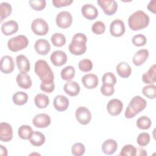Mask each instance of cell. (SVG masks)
<instances>
[{
	"label": "cell",
	"instance_id": "cell-21",
	"mask_svg": "<svg viewBox=\"0 0 156 156\" xmlns=\"http://www.w3.org/2000/svg\"><path fill=\"white\" fill-rule=\"evenodd\" d=\"M18 85L24 89H29L32 86V80L29 75L26 73L21 72L19 73L16 78Z\"/></svg>",
	"mask_w": 156,
	"mask_h": 156
},
{
	"label": "cell",
	"instance_id": "cell-48",
	"mask_svg": "<svg viewBox=\"0 0 156 156\" xmlns=\"http://www.w3.org/2000/svg\"><path fill=\"white\" fill-rule=\"evenodd\" d=\"M147 9L154 13H155V10H156V1L155 0H152V1H151L148 5H147Z\"/></svg>",
	"mask_w": 156,
	"mask_h": 156
},
{
	"label": "cell",
	"instance_id": "cell-26",
	"mask_svg": "<svg viewBox=\"0 0 156 156\" xmlns=\"http://www.w3.org/2000/svg\"><path fill=\"white\" fill-rule=\"evenodd\" d=\"M155 64L150 67L149 70L144 73L142 76V80L144 83L153 85L156 81V70Z\"/></svg>",
	"mask_w": 156,
	"mask_h": 156
},
{
	"label": "cell",
	"instance_id": "cell-44",
	"mask_svg": "<svg viewBox=\"0 0 156 156\" xmlns=\"http://www.w3.org/2000/svg\"><path fill=\"white\" fill-rule=\"evenodd\" d=\"M132 42L136 46H143L146 44L147 40L146 37L143 34H137L133 37Z\"/></svg>",
	"mask_w": 156,
	"mask_h": 156
},
{
	"label": "cell",
	"instance_id": "cell-4",
	"mask_svg": "<svg viewBox=\"0 0 156 156\" xmlns=\"http://www.w3.org/2000/svg\"><path fill=\"white\" fill-rule=\"evenodd\" d=\"M146 101L140 96H135L130 100L125 111V117L127 119L133 118L143 111L146 107Z\"/></svg>",
	"mask_w": 156,
	"mask_h": 156
},
{
	"label": "cell",
	"instance_id": "cell-50",
	"mask_svg": "<svg viewBox=\"0 0 156 156\" xmlns=\"http://www.w3.org/2000/svg\"><path fill=\"white\" fill-rule=\"evenodd\" d=\"M0 147H1V152H0V154L1 155H4V156H6L7 155V149L4 147V146L2 145H0Z\"/></svg>",
	"mask_w": 156,
	"mask_h": 156
},
{
	"label": "cell",
	"instance_id": "cell-23",
	"mask_svg": "<svg viewBox=\"0 0 156 156\" xmlns=\"http://www.w3.org/2000/svg\"><path fill=\"white\" fill-rule=\"evenodd\" d=\"M65 92L70 96H76L80 92V86L76 81H68L63 87Z\"/></svg>",
	"mask_w": 156,
	"mask_h": 156
},
{
	"label": "cell",
	"instance_id": "cell-11",
	"mask_svg": "<svg viewBox=\"0 0 156 156\" xmlns=\"http://www.w3.org/2000/svg\"><path fill=\"white\" fill-rule=\"evenodd\" d=\"M126 30L124 22L121 20H115L110 26V32L112 35L115 37L122 36Z\"/></svg>",
	"mask_w": 156,
	"mask_h": 156
},
{
	"label": "cell",
	"instance_id": "cell-12",
	"mask_svg": "<svg viewBox=\"0 0 156 156\" xmlns=\"http://www.w3.org/2000/svg\"><path fill=\"white\" fill-rule=\"evenodd\" d=\"M33 125L37 128H45L51 124V118L46 113H39L32 119Z\"/></svg>",
	"mask_w": 156,
	"mask_h": 156
},
{
	"label": "cell",
	"instance_id": "cell-10",
	"mask_svg": "<svg viewBox=\"0 0 156 156\" xmlns=\"http://www.w3.org/2000/svg\"><path fill=\"white\" fill-rule=\"evenodd\" d=\"M123 108L122 102L118 99H113L108 101L107 105V110L112 116H117L121 113Z\"/></svg>",
	"mask_w": 156,
	"mask_h": 156
},
{
	"label": "cell",
	"instance_id": "cell-40",
	"mask_svg": "<svg viewBox=\"0 0 156 156\" xmlns=\"http://www.w3.org/2000/svg\"><path fill=\"white\" fill-rule=\"evenodd\" d=\"M92 62L87 58L81 60L79 63V68L83 72L90 71L93 68Z\"/></svg>",
	"mask_w": 156,
	"mask_h": 156
},
{
	"label": "cell",
	"instance_id": "cell-45",
	"mask_svg": "<svg viewBox=\"0 0 156 156\" xmlns=\"http://www.w3.org/2000/svg\"><path fill=\"white\" fill-rule=\"evenodd\" d=\"M115 91V88L113 87V85H108V84H105L103 83L101 88V93L106 96H112Z\"/></svg>",
	"mask_w": 156,
	"mask_h": 156
},
{
	"label": "cell",
	"instance_id": "cell-6",
	"mask_svg": "<svg viewBox=\"0 0 156 156\" xmlns=\"http://www.w3.org/2000/svg\"><path fill=\"white\" fill-rule=\"evenodd\" d=\"M31 29L37 35H45L48 32L49 26L44 20L38 18L32 22Z\"/></svg>",
	"mask_w": 156,
	"mask_h": 156
},
{
	"label": "cell",
	"instance_id": "cell-37",
	"mask_svg": "<svg viewBox=\"0 0 156 156\" xmlns=\"http://www.w3.org/2000/svg\"><path fill=\"white\" fill-rule=\"evenodd\" d=\"M121 156L136 155V147L132 144H126L122 149L119 154Z\"/></svg>",
	"mask_w": 156,
	"mask_h": 156
},
{
	"label": "cell",
	"instance_id": "cell-42",
	"mask_svg": "<svg viewBox=\"0 0 156 156\" xmlns=\"http://www.w3.org/2000/svg\"><path fill=\"white\" fill-rule=\"evenodd\" d=\"M102 81L103 83L112 85L114 86L116 83V78L113 73L111 72H108L105 73L102 76Z\"/></svg>",
	"mask_w": 156,
	"mask_h": 156
},
{
	"label": "cell",
	"instance_id": "cell-25",
	"mask_svg": "<svg viewBox=\"0 0 156 156\" xmlns=\"http://www.w3.org/2000/svg\"><path fill=\"white\" fill-rule=\"evenodd\" d=\"M16 63L18 69L21 72L27 73L30 70V62L24 55L21 54L18 55L16 58Z\"/></svg>",
	"mask_w": 156,
	"mask_h": 156
},
{
	"label": "cell",
	"instance_id": "cell-5",
	"mask_svg": "<svg viewBox=\"0 0 156 156\" xmlns=\"http://www.w3.org/2000/svg\"><path fill=\"white\" fill-rule=\"evenodd\" d=\"M28 44V38L23 35H19L9 39L7 42V46L11 51L17 52L26 48Z\"/></svg>",
	"mask_w": 156,
	"mask_h": 156
},
{
	"label": "cell",
	"instance_id": "cell-33",
	"mask_svg": "<svg viewBox=\"0 0 156 156\" xmlns=\"http://www.w3.org/2000/svg\"><path fill=\"white\" fill-rule=\"evenodd\" d=\"M12 8L11 5L6 2H1L0 4V20L1 22L7 18L12 13Z\"/></svg>",
	"mask_w": 156,
	"mask_h": 156
},
{
	"label": "cell",
	"instance_id": "cell-38",
	"mask_svg": "<svg viewBox=\"0 0 156 156\" xmlns=\"http://www.w3.org/2000/svg\"><path fill=\"white\" fill-rule=\"evenodd\" d=\"M85 148L84 145L81 143H76L72 146L71 153L75 156H81L84 154Z\"/></svg>",
	"mask_w": 156,
	"mask_h": 156
},
{
	"label": "cell",
	"instance_id": "cell-46",
	"mask_svg": "<svg viewBox=\"0 0 156 156\" xmlns=\"http://www.w3.org/2000/svg\"><path fill=\"white\" fill-rule=\"evenodd\" d=\"M55 88L54 82H47V83H43L41 82L40 84V89L48 93H52Z\"/></svg>",
	"mask_w": 156,
	"mask_h": 156
},
{
	"label": "cell",
	"instance_id": "cell-34",
	"mask_svg": "<svg viewBox=\"0 0 156 156\" xmlns=\"http://www.w3.org/2000/svg\"><path fill=\"white\" fill-rule=\"evenodd\" d=\"M51 42L53 45L56 47H62L66 43V38L65 35L61 33H55L51 38Z\"/></svg>",
	"mask_w": 156,
	"mask_h": 156
},
{
	"label": "cell",
	"instance_id": "cell-13",
	"mask_svg": "<svg viewBox=\"0 0 156 156\" xmlns=\"http://www.w3.org/2000/svg\"><path fill=\"white\" fill-rule=\"evenodd\" d=\"M13 137V130L11 125L7 122L0 124V140L4 142L10 141Z\"/></svg>",
	"mask_w": 156,
	"mask_h": 156
},
{
	"label": "cell",
	"instance_id": "cell-28",
	"mask_svg": "<svg viewBox=\"0 0 156 156\" xmlns=\"http://www.w3.org/2000/svg\"><path fill=\"white\" fill-rule=\"evenodd\" d=\"M29 140L32 145L34 146H40L45 142V136L40 132L34 131Z\"/></svg>",
	"mask_w": 156,
	"mask_h": 156
},
{
	"label": "cell",
	"instance_id": "cell-31",
	"mask_svg": "<svg viewBox=\"0 0 156 156\" xmlns=\"http://www.w3.org/2000/svg\"><path fill=\"white\" fill-rule=\"evenodd\" d=\"M33 132L34 131L30 126L27 125H22L19 127L18 133L20 138L23 140H29Z\"/></svg>",
	"mask_w": 156,
	"mask_h": 156
},
{
	"label": "cell",
	"instance_id": "cell-19",
	"mask_svg": "<svg viewBox=\"0 0 156 156\" xmlns=\"http://www.w3.org/2000/svg\"><path fill=\"white\" fill-rule=\"evenodd\" d=\"M1 29L5 35H10L18 31V24L15 20H9L1 25Z\"/></svg>",
	"mask_w": 156,
	"mask_h": 156
},
{
	"label": "cell",
	"instance_id": "cell-47",
	"mask_svg": "<svg viewBox=\"0 0 156 156\" xmlns=\"http://www.w3.org/2000/svg\"><path fill=\"white\" fill-rule=\"evenodd\" d=\"M73 2V0H52V2L54 7L60 8L69 5Z\"/></svg>",
	"mask_w": 156,
	"mask_h": 156
},
{
	"label": "cell",
	"instance_id": "cell-15",
	"mask_svg": "<svg viewBox=\"0 0 156 156\" xmlns=\"http://www.w3.org/2000/svg\"><path fill=\"white\" fill-rule=\"evenodd\" d=\"M51 61L56 66H61L67 62V55L63 51H55L51 55Z\"/></svg>",
	"mask_w": 156,
	"mask_h": 156
},
{
	"label": "cell",
	"instance_id": "cell-35",
	"mask_svg": "<svg viewBox=\"0 0 156 156\" xmlns=\"http://www.w3.org/2000/svg\"><path fill=\"white\" fill-rule=\"evenodd\" d=\"M136 126L142 130H146L150 128L152 124L151 119L146 116H142L138 118L136 122Z\"/></svg>",
	"mask_w": 156,
	"mask_h": 156
},
{
	"label": "cell",
	"instance_id": "cell-7",
	"mask_svg": "<svg viewBox=\"0 0 156 156\" xmlns=\"http://www.w3.org/2000/svg\"><path fill=\"white\" fill-rule=\"evenodd\" d=\"M55 22L58 27L66 29L71 26L73 22V16L69 12L62 11L57 14Z\"/></svg>",
	"mask_w": 156,
	"mask_h": 156
},
{
	"label": "cell",
	"instance_id": "cell-2",
	"mask_svg": "<svg viewBox=\"0 0 156 156\" xmlns=\"http://www.w3.org/2000/svg\"><path fill=\"white\" fill-rule=\"evenodd\" d=\"M34 70L41 82H54V73L46 61L38 60L35 63Z\"/></svg>",
	"mask_w": 156,
	"mask_h": 156
},
{
	"label": "cell",
	"instance_id": "cell-9",
	"mask_svg": "<svg viewBox=\"0 0 156 156\" xmlns=\"http://www.w3.org/2000/svg\"><path fill=\"white\" fill-rule=\"evenodd\" d=\"M97 3L107 15H114L118 9V4L115 0H98Z\"/></svg>",
	"mask_w": 156,
	"mask_h": 156
},
{
	"label": "cell",
	"instance_id": "cell-36",
	"mask_svg": "<svg viewBox=\"0 0 156 156\" xmlns=\"http://www.w3.org/2000/svg\"><path fill=\"white\" fill-rule=\"evenodd\" d=\"M142 93L149 99H154L156 97V87L154 85H146L143 88Z\"/></svg>",
	"mask_w": 156,
	"mask_h": 156
},
{
	"label": "cell",
	"instance_id": "cell-20",
	"mask_svg": "<svg viewBox=\"0 0 156 156\" xmlns=\"http://www.w3.org/2000/svg\"><path fill=\"white\" fill-rule=\"evenodd\" d=\"M53 105L57 111L63 112L65 111L69 106V100L65 96L57 95L54 99Z\"/></svg>",
	"mask_w": 156,
	"mask_h": 156
},
{
	"label": "cell",
	"instance_id": "cell-8",
	"mask_svg": "<svg viewBox=\"0 0 156 156\" xmlns=\"http://www.w3.org/2000/svg\"><path fill=\"white\" fill-rule=\"evenodd\" d=\"M77 121L82 125L88 124L91 119L90 111L85 107H79L77 108L75 113Z\"/></svg>",
	"mask_w": 156,
	"mask_h": 156
},
{
	"label": "cell",
	"instance_id": "cell-41",
	"mask_svg": "<svg viewBox=\"0 0 156 156\" xmlns=\"http://www.w3.org/2000/svg\"><path fill=\"white\" fill-rule=\"evenodd\" d=\"M29 4L34 10L37 11L42 10L46 5L45 0H31L29 1Z\"/></svg>",
	"mask_w": 156,
	"mask_h": 156
},
{
	"label": "cell",
	"instance_id": "cell-32",
	"mask_svg": "<svg viewBox=\"0 0 156 156\" xmlns=\"http://www.w3.org/2000/svg\"><path fill=\"white\" fill-rule=\"evenodd\" d=\"M75 73V69L73 66H67L62 69L60 76L63 80L69 81L74 77Z\"/></svg>",
	"mask_w": 156,
	"mask_h": 156
},
{
	"label": "cell",
	"instance_id": "cell-1",
	"mask_svg": "<svg viewBox=\"0 0 156 156\" xmlns=\"http://www.w3.org/2000/svg\"><path fill=\"white\" fill-rule=\"evenodd\" d=\"M149 23V16L143 10L133 13L128 19V24L132 30H138L146 28Z\"/></svg>",
	"mask_w": 156,
	"mask_h": 156
},
{
	"label": "cell",
	"instance_id": "cell-43",
	"mask_svg": "<svg viewBox=\"0 0 156 156\" xmlns=\"http://www.w3.org/2000/svg\"><path fill=\"white\" fill-rule=\"evenodd\" d=\"M91 30L93 33L97 35L102 34L105 30V26L104 23L101 21H96L91 27Z\"/></svg>",
	"mask_w": 156,
	"mask_h": 156
},
{
	"label": "cell",
	"instance_id": "cell-49",
	"mask_svg": "<svg viewBox=\"0 0 156 156\" xmlns=\"http://www.w3.org/2000/svg\"><path fill=\"white\" fill-rule=\"evenodd\" d=\"M136 155H143L145 156L147 155V152L146 150L144 149H142L141 147L136 148Z\"/></svg>",
	"mask_w": 156,
	"mask_h": 156
},
{
	"label": "cell",
	"instance_id": "cell-39",
	"mask_svg": "<svg viewBox=\"0 0 156 156\" xmlns=\"http://www.w3.org/2000/svg\"><path fill=\"white\" fill-rule=\"evenodd\" d=\"M150 140V135L148 133L142 132L138 135L136 141L140 146L144 147L149 144Z\"/></svg>",
	"mask_w": 156,
	"mask_h": 156
},
{
	"label": "cell",
	"instance_id": "cell-22",
	"mask_svg": "<svg viewBox=\"0 0 156 156\" xmlns=\"http://www.w3.org/2000/svg\"><path fill=\"white\" fill-rule=\"evenodd\" d=\"M118 148L117 142L112 139H108L104 141L102 144V151L106 155L113 154Z\"/></svg>",
	"mask_w": 156,
	"mask_h": 156
},
{
	"label": "cell",
	"instance_id": "cell-24",
	"mask_svg": "<svg viewBox=\"0 0 156 156\" xmlns=\"http://www.w3.org/2000/svg\"><path fill=\"white\" fill-rule=\"evenodd\" d=\"M148 57L149 51L147 49L138 50L133 57V63L136 66H140L146 61Z\"/></svg>",
	"mask_w": 156,
	"mask_h": 156
},
{
	"label": "cell",
	"instance_id": "cell-18",
	"mask_svg": "<svg viewBox=\"0 0 156 156\" xmlns=\"http://www.w3.org/2000/svg\"><path fill=\"white\" fill-rule=\"evenodd\" d=\"M82 83L86 88L93 89L98 85V77L94 74H87L82 77Z\"/></svg>",
	"mask_w": 156,
	"mask_h": 156
},
{
	"label": "cell",
	"instance_id": "cell-17",
	"mask_svg": "<svg viewBox=\"0 0 156 156\" xmlns=\"http://www.w3.org/2000/svg\"><path fill=\"white\" fill-rule=\"evenodd\" d=\"M81 12L83 16L90 20H94L98 16V10L97 8L91 4H86L81 8Z\"/></svg>",
	"mask_w": 156,
	"mask_h": 156
},
{
	"label": "cell",
	"instance_id": "cell-16",
	"mask_svg": "<svg viewBox=\"0 0 156 156\" xmlns=\"http://www.w3.org/2000/svg\"><path fill=\"white\" fill-rule=\"evenodd\" d=\"M15 68L13 58L9 55L3 56L1 59V71L5 74L11 73Z\"/></svg>",
	"mask_w": 156,
	"mask_h": 156
},
{
	"label": "cell",
	"instance_id": "cell-14",
	"mask_svg": "<svg viewBox=\"0 0 156 156\" xmlns=\"http://www.w3.org/2000/svg\"><path fill=\"white\" fill-rule=\"evenodd\" d=\"M34 48L38 54L46 55L50 51L51 45L47 40L40 38L35 41Z\"/></svg>",
	"mask_w": 156,
	"mask_h": 156
},
{
	"label": "cell",
	"instance_id": "cell-3",
	"mask_svg": "<svg viewBox=\"0 0 156 156\" xmlns=\"http://www.w3.org/2000/svg\"><path fill=\"white\" fill-rule=\"evenodd\" d=\"M87 41V36L82 33L76 34L72 41L69 44V52L75 55H80L83 54L87 50L86 43Z\"/></svg>",
	"mask_w": 156,
	"mask_h": 156
},
{
	"label": "cell",
	"instance_id": "cell-30",
	"mask_svg": "<svg viewBox=\"0 0 156 156\" xmlns=\"http://www.w3.org/2000/svg\"><path fill=\"white\" fill-rule=\"evenodd\" d=\"M12 100L15 104L23 105L27 102L28 95L23 91H17L13 95Z\"/></svg>",
	"mask_w": 156,
	"mask_h": 156
},
{
	"label": "cell",
	"instance_id": "cell-27",
	"mask_svg": "<svg viewBox=\"0 0 156 156\" xmlns=\"http://www.w3.org/2000/svg\"><path fill=\"white\" fill-rule=\"evenodd\" d=\"M116 72L122 78H127L131 74L132 69L127 63L121 62L116 66Z\"/></svg>",
	"mask_w": 156,
	"mask_h": 156
},
{
	"label": "cell",
	"instance_id": "cell-29",
	"mask_svg": "<svg viewBox=\"0 0 156 156\" xmlns=\"http://www.w3.org/2000/svg\"><path fill=\"white\" fill-rule=\"evenodd\" d=\"M34 102L38 108H44L48 105L49 99L47 95L43 93H39L34 98Z\"/></svg>",
	"mask_w": 156,
	"mask_h": 156
}]
</instances>
